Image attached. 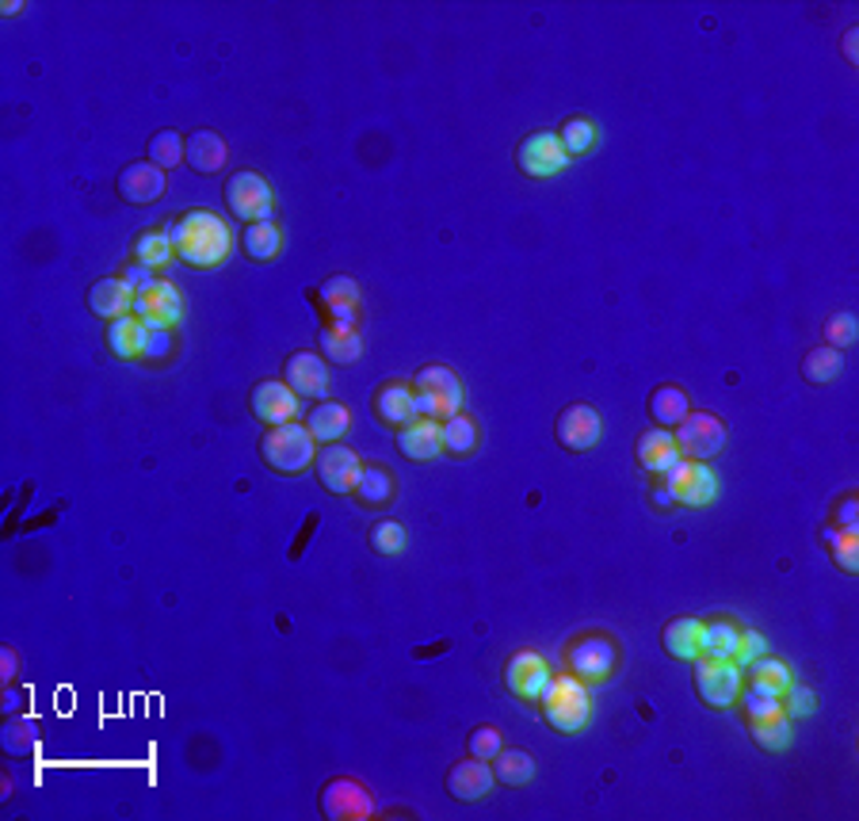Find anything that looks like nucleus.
<instances>
[{"instance_id":"obj_3","label":"nucleus","mask_w":859,"mask_h":821,"mask_svg":"<svg viewBox=\"0 0 859 821\" xmlns=\"http://www.w3.org/2000/svg\"><path fill=\"white\" fill-rule=\"evenodd\" d=\"M261 459H264V467L275 470V475H303V470H310L317 459V439L310 436V428L298 425V420L268 428V433L261 436Z\"/></svg>"},{"instance_id":"obj_31","label":"nucleus","mask_w":859,"mask_h":821,"mask_svg":"<svg viewBox=\"0 0 859 821\" xmlns=\"http://www.w3.org/2000/svg\"><path fill=\"white\" fill-rule=\"evenodd\" d=\"M130 260L141 264V268L157 271V268H169L172 260H177V248H172V237L169 230H141V234L135 237V245H130Z\"/></svg>"},{"instance_id":"obj_33","label":"nucleus","mask_w":859,"mask_h":821,"mask_svg":"<svg viewBox=\"0 0 859 821\" xmlns=\"http://www.w3.org/2000/svg\"><path fill=\"white\" fill-rule=\"evenodd\" d=\"M691 413V402H688V394H683L680 386H672V383H665V386H657L654 394H649V417L657 420V428H677L683 417Z\"/></svg>"},{"instance_id":"obj_28","label":"nucleus","mask_w":859,"mask_h":821,"mask_svg":"<svg viewBox=\"0 0 859 821\" xmlns=\"http://www.w3.org/2000/svg\"><path fill=\"white\" fill-rule=\"evenodd\" d=\"M356 497H360L363 509L371 512H382L394 504L397 497V482H394V470L382 467V462H367L360 482H356Z\"/></svg>"},{"instance_id":"obj_12","label":"nucleus","mask_w":859,"mask_h":821,"mask_svg":"<svg viewBox=\"0 0 859 821\" xmlns=\"http://www.w3.org/2000/svg\"><path fill=\"white\" fill-rule=\"evenodd\" d=\"M130 313H135V318L149 329V333H157V329H177V321L183 313L177 284H169V279H149L146 287H138L135 310H130Z\"/></svg>"},{"instance_id":"obj_41","label":"nucleus","mask_w":859,"mask_h":821,"mask_svg":"<svg viewBox=\"0 0 859 821\" xmlns=\"http://www.w3.org/2000/svg\"><path fill=\"white\" fill-rule=\"evenodd\" d=\"M738 638L741 627L733 619H711V623H703V653L707 658H733Z\"/></svg>"},{"instance_id":"obj_34","label":"nucleus","mask_w":859,"mask_h":821,"mask_svg":"<svg viewBox=\"0 0 859 821\" xmlns=\"http://www.w3.org/2000/svg\"><path fill=\"white\" fill-rule=\"evenodd\" d=\"M241 248H245L248 260H261V264L275 260L283 248L279 226H275V222H253V226L241 230Z\"/></svg>"},{"instance_id":"obj_27","label":"nucleus","mask_w":859,"mask_h":821,"mask_svg":"<svg viewBox=\"0 0 859 821\" xmlns=\"http://www.w3.org/2000/svg\"><path fill=\"white\" fill-rule=\"evenodd\" d=\"M661 646L669 658L677 661H696L703 653V619H691V616H677L669 619L661 630Z\"/></svg>"},{"instance_id":"obj_47","label":"nucleus","mask_w":859,"mask_h":821,"mask_svg":"<svg viewBox=\"0 0 859 821\" xmlns=\"http://www.w3.org/2000/svg\"><path fill=\"white\" fill-rule=\"evenodd\" d=\"M761 653H768V642L761 638V630H753V627H741V638H738V650H733V665L738 669H749L753 665Z\"/></svg>"},{"instance_id":"obj_37","label":"nucleus","mask_w":859,"mask_h":821,"mask_svg":"<svg viewBox=\"0 0 859 821\" xmlns=\"http://www.w3.org/2000/svg\"><path fill=\"white\" fill-rule=\"evenodd\" d=\"M439 433H444V455L466 459V455L478 451V425H474V417H466V413L447 417L444 425H439Z\"/></svg>"},{"instance_id":"obj_52","label":"nucleus","mask_w":859,"mask_h":821,"mask_svg":"<svg viewBox=\"0 0 859 821\" xmlns=\"http://www.w3.org/2000/svg\"><path fill=\"white\" fill-rule=\"evenodd\" d=\"M123 279H127V284H135V290H138V287H146L149 279H157V276H153V271H149V268H141V264L130 260L127 268H123Z\"/></svg>"},{"instance_id":"obj_40","label":"nucleus","mask_w":859,"mask_h":821,"mask_svg":"<svg viewBox=\"0 0 859 821\" xmlns=\"http://www.w3.org/2000/svg\"><path fill=\"white\" fill-rule=\"evenodd\" d=\"M558 138H562V149L570 157H585L596 149V122L585 119V115H573V119L562 122V130H558Z\"/></svg>"},{"instance_id":"obj_30","label":"nucleus","mask_w":859,"mask_h":821,"mask_svg":"<svg viewBox=\"0 0 859 821\" xmlns=\"http://www.w3.org/2000/svg\"><path fill=\"white\" fill-rule=\"evenodd\" d=\"M348 425H352V413H348V405H340V402H317L310 409V417H306V428H310V436L317 444H337V439H344Z\"/></svg>"},{"instance_id":"obj_20","label":"nucleus","mask_w":859,"mask_h":821,"mask_svg":"<svg viewBox=\"0 0 859 821\" xmlns=\"http://www.w3.org/2000/svg\"><path fill=\"white\" fill-rule=\"evenodd\" d=\"M494 783H497V776H494V768H489V760H478V757L458 760L452 772H447V795L458 802L486 799V795L494 791Z\"/></svg>"},{"instance_id":"obj_39","label":"nucleus","mask_w":859,"mask_h":821,"mask_svg":"<svg viewBox=\"0 0 859 821\" xmlns=\"http://www.w3.org/2000/svg\"><path fill=\"white\" fill-rule=\"evenodd\" d=\"M825 543H829L833 558H837L840 574H859V527H825Z\"/></svg>"},{"instance_id":"obj_44","label":"nucleus","mask_w":859,"mask_h":821,"mask_svg":"<svg viewBox=\"0 0 859 821\" xmlns=\"http://www.w3.org/2000/svg\"><path fill=\"white\" fill-rule=\"evenodd\" d=\"M367 543H371V551H379V554H402L409 543V532L397 524V520H379V524L367 532Z\"/></svg>"},{"instance_id":"obj_8","label":"nucleus","mask_w":859,"mask_h":821,"mask_svg":"<svg viewBox=\"0 0 859 821\" xmlns=\"http://www.w3.org/2000/svg\"><path fill=\"white\" fill-rule=\"evenodd\" d=\"M741 687H745V669H738L730 658H707V653L696 658V692L707 707L730 711Z\"/></svg>"},{"instance_id":"obj_48","label":"nucleus","mask_w":859,"mask_h":821,"mask_svg":"<svg viewBox=\"0 0 859 821\" xmlns=\"http://www.w3.org/2000/svg\"><path fill=\"white\" fill-rule=\"evenodd\" d=\"M783 707H787V715L791 718H806V715H814V707H817V700H814V692L806 684H795L791 680V687H787V695H783Z\"/></svg>"},{"instance_id":"obj_53","label":"nucleus","mask_w":859,"mask_h":821,"mask_svg":"<svg viewBox=\"0 0 859 821\" xmlns=\"http://www.w3.org/2000/svg\"><path fill=\"white\" fill-rule=\"evenodd\" d=\"M12 676H15V650L4 646V650H0V680H4V687L12 684Z\"/></svg>"},{"instance_id":"obj_55","label":"nucleus","mask_w":859,"mask_h":821,"mask_svg":"<svg viewBox=\"0 0 859 821\" xmlns=\"http://www.w3.org/2000/svg\"><path fill=\"white\" fill-rule=\"evenodd\" d=\"M654 504H657V509H672V497L669 493H665V486H661V478H657V482H654Z\"/></svg>"},{"instance_id":"obj_35","label":"nucleus","mask_w":859,"mask_h":821,"mask_svg":"<svg viewBox=\"0 0 859 821\" xmlns=\"http://www.w3.org/2000/svg\"><path fill=\"white\" fill-rule=\"evenodd\" d=\"M489 765H494L497 783L505 787H528L535 779V760H531L528 749H500Z\"/></svg>"},{"instance_id":"obj_17","label":"nucleus","mask_w":859,"mask_h":821,"mask_svg":"<svg viewBox=\"0 0 859 821\" xmlns=\"http://www.w3.org/2000/svg\"><path fill=\"white\" fill-rule=\"evenodd\" d=\"M283 383L295 390L306 402H325L329 394V363L317 352H290L287 367H283Z\"/></svg>"},{"instance_id":"obj_45","label":"nucleus","mask_w":859,"mask_h":821,"mask_svg":"<svg viewBox=\"0 0 859 821\" xmlns=\"http://www.w3.org/2000/svg\"><path fill=\"white\" fill-rule=\"evenodd\" d=\"M856 333H859V321L856 313L840 310V313H829V321H825V344L829 348H852L856 344Z\"/></svg>"},{"instance_id":"obj_51","label":"nucleus","mask_w":859,"mask_h":821,"mask_svg":"<svg viewBox=\"0 0 859 821\" xmlns=\"http://www.w3.org/2000/svg\"><path fill=\"white\" fill-rule=\"evenodd\" d=\"M833 527H859V516H856V493H845L837 501V509H833L829 516Z\"/></svg>"},{"instance_id":"obj_15","label":"nucleus","mask_w":859,"mask_h":821,"mask_svg":"<svg viewBox=\"0 0 859 821\" xmlns=\"http://www.w3.org/2000/svg\"><path fill=\"white\" fill-rule=\"evenodd\" d=\"M554 433H558V444H562L565 451L585 455V451H592V447L600 444L604 420H600V413L592 409L588 402H573V405H565V409H562Z\"/></svg>"},{"instance_id":"obj_57","label":"nucleus","mask_w":859,"mask_h":821,"mask_svg":"<svg viewBox=\"0 0 859 821\" xmlns=\"http://www.w3.org/2000/svg\"><path fill=\"white\" fill-rule=\"evenodd\" d=\"M0 795H4V799L12 795V776H8V772H4V783H0Z\"/></svg>"},{"instance_id":"obj_10","label":"nucleus","mask_w":859,"mask_h":821,"mask_svg":"<svg viewBox=\"0 0 859 821\" xmlns=\"http://www.w3.org/2000/svg\"><path fill=\"white\" fill-rule=\"evenodd\" d=\"M677 447H680V459H696V462H711L714 455L725 447V425L714 413H696L691 409L688 417L677 425Z\"/></svg>"},{"instance_id":"obj_11","label":"nucleus","mask_w":859,"mask_h":821,"mask_svg":"<svg viewBox=\"0 0 859 821\" xmlns=\"http://www.w3.org/2000/svg\"><path fill=\"white\" fill-rule=\"evenodd\" d=\"M516 164H520L523 177L531 180H550L558 172L570 169V153L562 149V138L554 130H535L516 146Z\"/></svg>"},{"instance_id":"obj_25","label":"nucleus","mask_w":859,"mask_h":821,"mask_svg":"<svg viewBox=\"0 0 859 821\" xmlns=\"http://www.w3.org/2000/svg\"><path fill=\"white\" fill-rule=\"evenodd\" d=\"M183 157H188V164L195 172L211 177V172L226 169L230 146H226V138H222L219 130H191L188 142H183Z\"/></svg>"},{"instance_id":"obj_19","label":"nucleus","mask_w":859,"mask_h":821,"mask_svg":"<svg viewBox=\"0 0 859 821\" xmlns=\"http://www.w3.org/2000/svg\"><path fill=\"white\" fill-rule=\"evenodd\" d=\"M371 409L386 428H405L421 417V413H416V390L402 383V378H390V383H382L374 390Z\"/></svg>"},{"instance_id":"obj_29","label":"nucleus","mask_w":859,"mask_h":821,"mask_svg":"<svg viewBox=\"0 0 859 821\" xmlns=\"http://www.w3.org/2000/svg\"><path fill=\"white\" fill-rule=\"evenodd\" d=\"M146 344H149V329L141 326L135 313L115 318L112 326H107V348H112L115 360H141V355H146Z\"/></svg>"},{"instance_id":"obj_1","label":"nucleus","mask_w":859,"mask_h":821,"mask_svg":"<svg viewBox=\"0 0 859 821\" xmlns=\"http://www.w3.org/2000/svg\"><path fill=\"white\" fill-rule=\"evenodd\" d=\"M165 230H169L172 248H177V260L188 264V268H222L230 260L233 234L214 211L177 214Z\"/></svg>"},{"instance_id":"obj_18","label":"nucleus","mask_w":859,"mask_h":821,"mask_svg":"<svg viewBox=\"0 0 859 821\" xmlns=\"http://www.w3.org/2000/svg\"><path fill=\"white\" fill-rule=\"evenodd\" d=\"M547 680H550V665H547V658H539L535 650H520V653H512V658H508L505 687L520 703H539Z\"/></svg>"},{"instance_id":"obj_4","label":"nucleus","mask_w":859,"mask_h":821,"mask_svg":"<svg viewBox=\"0 0 859 821\" xmlns=\"http://www.w3.org/2000/svg\"><path fill=\"white\" fill-rule=\"evenodd\" d=\"M413 390H416V413L428 420L444 425L447 417H455L463 409V378L452 367H444V363H428V367L416 371Z\"/></svg>"},{"instance_id":"obj_22","label":"nucleus","mask_w":859,"mask_h":821,"mask_svg":"<svg viewBox=\"0 0 859 821\" xmlns=\"http://www.w3.org/2000/svg\"><path fill=\"white\" fill-rule=\"evenodd\" d=\"M135 295H138L135 284H127L123 276H107L88 287V310L107 321L127 318V313L135 310Z\"/></svg>"},{"instance_id":"obj_38","label":"nucleus","mask_w":859,"mask_h":821,"mask_svg":"<svg viewBox=\"0 0 859 821\" xmlns=\"http://www.w3.org/2000/svg\"><path fill=\"white\" fill-rule=\"evenodd\" d=\"M840 371H845V352H837V348H829V344L806 352V360H803V378L810 386H829Z\"/></svg>"},{"instance_id":"obj_14","label":"nucleus","mask_w":859,"mask_h":821,"mask_svg":"<svg viewBox=\"0 0 859 821\" xmlns=\"http://www.w3.org/2000/svg\"><path fill=\"white\" fill-rule=\"evenodd\" d=\"M314 475H317V482L329 489V493L344 497V493H356V482H360V475H363V462L352 447L325 444L314 459Z\"/></svg>"},{"instance_id":"obj_50","label":"nucleus","mask_w":859,"mask_h":821,"mask_svg":"<svg viewBox=\"0 0 859 821\" xmlns=\"http://www.w3.org/2000/svg\"><path fill=\"white\" fill-rule=\"evenodd\" d=\"M321 313H325V326L332 329H356V321H360L356 306H321Z\"/></svg>"},{"instance_id":"obj_56","label":"nucleus","mask_w":859,"mask_h":821,"mask_svg":"<svg viewBox=\"0 0 859 821\" xmlns=\"http://www.w3.org/2000/svg\"><path fill=\"white\" fill-rule=\"evenodd\" d=\"M20 703H23V692H8L4 695V711H20Z\"/></svg>"},{"instance_id":"obj_43","label":"nucleus","mask_w":859,"mask_h":821,"mask_svg":"<svg viewBox=\"0 0 859 821\" xmlns=\"http://www.w3.org/2000/svg\"><path fill=\"white\" fill-rule=\"evenodd\" d=\"M360 302V284L352 276H329L317 287V306H356Z\"/></svg>"},{"instance_id":"obj_54","label":"nucleus","mask_w":859,"mask_h":821,"mask_svg":"<svg viewBox=\"0 0 859 821\" xmlns=\"http://www.w3.org/2000/svg\"><path fill=\"white\" fill-rule=\"evenodd\" d=\"M856 39H859V31H856V28H848V31H845V57H848V65H859Z\"/></svg>"},{"instance_id":"obj_42","label":"nucleus","mask_w":859,"mask_h":821,"mask_svg":"<svg viewBox=\"0 0 859 821\" xmlns=\"http://www.w3.org/2000/svg\"><path fill=\"white\" fill-rule=\"evenodd\" d=\"M183 142H188V138L177 135V130H157V135L149 138V161L165 172L177 169V164L183 161Z\"/></svg>"},{"instance_id":"obj_13","label":"nucleus","mask_w":859,"mask_h":821,"mask_svg":"<svg viewBox=\"0 0 859 821\" xmlns=\"http://www.w3.org/2000/svg\"><path fill=\"white\" fill-rule=\"evenodd\" d=\"M321 814L329 821H363L374 814V799L371 791L352 776H332L321 787V799H317Z\"/></svg>"},{"instance_id":"obj_16","label":"nucleus","mask_w":859,"mask_h":821,"mask_svg":"<svg viewBox=\"0 0 859 821\" xmlns=\"http://www.w3.org/2000/svg\"><path fill=\"white\" fill-rule=\"evenodd\" d=\"M248 409H253V417L268 428L290 425V420L298 417V394L287 383H279V378H264V383H256L253 394H248Z\"/></svg>"},{"instance_id":"obj_9","label":"nucleus","mask_w":859,"mask_h":821,"mask_svg":"<svg viewBox=\"0 0 859 821\" xmlns=\"http://www.w3.org/2000/svg\"><path fill=\"white\" fill-rule=\"evenodd\" d=\"M226 206L237 222L253 226V222H272L275 214V199L272 188L261 172H233L226 180Z\"/></svg>"},{"instance_id":"obj_7","label":"nucleus","mask_w":859,"mask_h":821,"mask_svg":"<svg viewBox=\"0 0 859 821\" xmlns=\"http://www.w3.org/2000/svg\"><path fill=\"white\" fill-rule=\"evenodd\" d=\"M657 478H661L665 493L672 497V504H683V509H707L719 497V478H714L711 462L680 459L677 467H669Z\"/></svg>"},{"instance_id":"obj_24","label":"nucleus","mask_w":859,"mask_h":821,"mask_svg":"<svg viewBox=\"0 0 859 821\" xmlns=\"http://www.w3.org/2000/svg\"><path fill=\"white\" fill-rule=\"evenodd\" d=\"M397 451L413 462H428L436 455H444V433H439V420L416 417L413 425L397 428Z\"/></svg>"},{"instance_id":"obj_5","label":"nucleus","mask_w":859,"mask_h":821,"mask_svg":"<svg viewBox=\"0 0 859 821\" xmlns=\"http://www.w3.org/2000/svg\"><path fill=\"white\" fill-rule=\"evenodd\" d=\"M738 703L745 707V726L749 737L761 745L764 753H783L791 745V715L783 707V700H768V695H753L741 687Z\"/></svg>"},{"instance_id":"obj_2","label":"nucleus","mask_w":859,"mask_h":821,"mask_svg":"<svg viewBox=\"0 0 859 821\" xmlns=\"http://www.w3.org/2000/svg\"><path fill=\"white\" fill-rule=\"evenodd\" d=\"M535 707L543 711L547 726L558 729V734H581V729L592 723L588 684H585V680H577L573 673L550 676Z\"/></svg>"},{"instance_id":"obj_21","label":"nucleus","mask_w":859,"mask_h":821,"mask_svg":"<svg viewBox=\"0 0 859 821\" xmlns=\"http://www.w3.org/2000/svg\"><path fill=\"white\" fill-rule=\"evenodd\" d=\"M115 188H119V195L127 199V203L146 206V203H153V199L165 195V169H157L153 161H135L119 172Z\"/></svg>"},{"instance_id":"obj_26","label":"nucleus","mask_w":859,"mask_h":821,"mask_svg":"<svg viewBox=\"0 0 859 821\" xmlns=\"http://www.w3.org/2000/svg\"><path fill=\"white\" fill-rule=\"evenodd\" d=\"M791 669L783 665L780 658H772V653H761V658L753 661V665L745 669V692L753 695H768V700H783L791 687Z\"/></svg>"},{"instance_id":"obj_32","label":"nucleus","mask_w":859,"mask_h":821,"mask_svg":"<svg viewBox=\"0 0 859 821\" xmlns=\"http://www.w3.org/2000/svg\"><path fill=\"white\" fill-rule=\"evenodd\" d=\"M317 348L325 352V363H337V367H352V363L363 355L360 329H332V326H321V333H317Z\"/></svg>"},{"instance_id":"obj_46","label":"nucleus","mask_w":859,"mask_h":821,"mask_svg":"<svg viewBox=\"0 0 859 821\" xmlns=\"http://www.w3.org/2000/svg\"><path fill=\"white\" fill-rule=\"evenodd\" d=\"M466 749H470V757L478 760H494L500 749H505V737H500L497 726H474L470 737H466Z\"/></svg>"},{"instance_id":"obj_23","label":"nucleus","mask_w":859,"mask_h":821,"mask_svg":"<svg viewBox=\"0 0 859 821\" xmlns=\"http://www.w3.org/2000/svg\"><path fill=\"white\" fill-rule=\"evenodd\" d=\"M634 459H638V467L646 475H665L669 467H677L680 447L672 428H649V433H641L638 444H634Z\"/></svg>"},{"instance_id":"obj_49","label":"nucleus","mask_w":859,"mask_h":821,"mask_svg":"<svg viewBox=\"0 0 859 821\" xmlns=\"http://www.w3.org/2000/svg\"><path fill=\"white\" fill-rule=\"evenodd\" d=\"M169 352H172V329H157V333H149V344H146V355H141V360L146 363L169 360Z\"/></svg>"},{"instance_id":"obj_36","label":"nucleus","mask_w":859,"mask_h":821,"mask_svg":"<svg viewBox=\"0 0 859 821\" xmlns=\"http://www.w3.org/2000/svg\"><path fill=\"white\" fill-rule=\"evenodd\" d=\"M39 742H43V734H39L31 715H12L4 729H0V745H4L8 757H31L39 749Z\"/></svg>"},{"instance_id":"obj_6","label":"nucleus","mask_w":859,"mask_h":821,"mask_svg":"<svg viewBox=\"0 0 859 821\" xmlns=\"http://www.w3.org/2000/svg\"><path fill=\"white\" fill-rule=\"evenodd\" d=\"M565 665L577 680L585 684H600L619 669V642L600 630H588V635H577L570 646H565Z\"/></svg>"}]
</instances>
